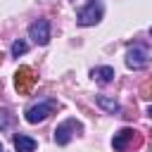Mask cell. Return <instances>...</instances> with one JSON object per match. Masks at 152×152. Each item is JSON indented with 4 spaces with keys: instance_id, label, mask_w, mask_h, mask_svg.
<instances>
[{
    "instance_id": "8fae6325",
    "label": "cell",
    "mask_w": 152,
    "mask_h": 152,
    "mask_svg": "<svg viewBox=\"0 0 152 152\" xmlns=\"http://www.w3.org/2000/svg\"><path fill=\"white\" fill-rule=\"evenodd\" d=\"M26 50H28V45H26L24 40H14V43H12V50H10V52H12V57H19V55H24Z\"/></svg>"
},
{
    "instance_id": "3957f363",
    "label": "cell",
    "mask_w": 152,
    "mask_h": 152,
    "mask_svg": "<svg viewBox=\"0 0 152 152\" xmlns=\"http://www.w3.org/2000/svg\"><path fill=\"white\" fill-rule=\"evenodd\" d=\"M126 66L133 71H140L147 66V48L145 45H133L126 52Z\"/></svg>"
},
{
    "instance_id": "5b68a950",
    "label": "cell",
    "mask_w": 152,
    "mask_h": 152,
    "mask_svg": "<svg viewBox=\"0 0 152 152\" xmlns=\"http://www.w3.org/2000/svg\"><path fill=\"white\" fill-rule=\"evenodd\" d=\"M33 83H36V76H33L31 66H19L17 74H14V88H17L21 95H28L31 88H33Z\"/></svg>"
},
{
    "instance_id": "7c38bea8",
    "label": "cell",
    "mask_w": 152,
    "mask_h": 152,
    "mask_svg": "<svg viewBox=\"0 0 152 152\" xmlns=\"http://www.w3.org/2000/svg\"><path fill=\"white\" fill-rule=\"evenodd\" d=\"M10 124H12V114H10V109H0V131L7 128Z\"/></svg>"
},
{
    "instance_id": "9a60e30c",
    "label": "cell",
    "mask_w": 152,
    "mask_h": 152,
    "mask_svg": "<svg viewBox=\"0 0 152 152\" xmlns=\"http://www.w3.org/2000/svg\"><path fill=\"white\" fill-rule=\"evenodd\" d=\"M2 150H5V147H2V142H0V152H2Z\"/></svg>"
},
{
    "instance_id": "6da1fadb",
    "label": "cell",
    "mask_w": 152,
    "mask_h": 152,
    "mask_svg": "<svg viewBox=\"0 0 152 152\" xmlns=\"http://www.w3.org/2000/svg\"><path fill=\"white\" fill-rule=\"evenodd\" d=\"M140 142H142V138H140L133 128H121V131L114 133V138H112V147H114V152H124V150H128V145L140 147Z\"/></svg>"
},
{
    "instance_id": "30bf717a",
    "label": "cell",
    "mask_w": 152,
    "mask_h": 152,
    "mask_svg": "<svg viewBox=\"0 0 152 152\" xmlns=\"http://www.w3.org/2000/svg\"><path fill=\"white\" fill-rule=\"evenodd\" d=\"M95 104H97L100 109H104L107 114H119V112H121V104H119L116 100L107 97V95H97V97H95Z\"/></svg>"
},
{
    "instance_id": "4fadbf2b",
    "label": "cell",
    "mask_w": 152,
    "mask_h": 152,
    "mask_svg": "<svg viewBox=\"0 0 152 152\" xmlns=\"http://www.w3.org/2000/svg\"><path fill=\"white\" fill-rule=\"evenodd\" d=\"M140 97H142V100H150V83H145V86L140 88Z\"/></svg>"
},
{
    "instance_id": "277c9868",
    "label": "cell",
    "mask_w": 152,
    "mask_h": 152,
    "mask_svg": "<svg viewBox=\"0 0 152 152\" xmlns=\"http://www.w3.org/2000/svg\"><path fill=\"white\" fill-rule=\"evenodd\" d=\"M55 102L52 100H48V102H38V104H33V107H28L26 109V121L28 124H40V121H45L52 112H55Z\"/></svg>"
},
{
    "instance_id": "ba28073f",
    "label": "cell",
    "mask_w": 152,
    "mask_h": 152,
    "mask_svg": "<svg viewBox=\"0 0 152 152\" xmlns=\"http://www.w3.org/2000/svg\"><path fill=\"white\" fill-rule=\"evenodd\" d=\"M36 147H38V142H36L33 138H28V135H24V133L14 135V150H17V152H36Z\"/></svg>"
},
{
    "instance_id": "7a4b0ae2",
    "label": "cell",
    "mask_w": 152,
    "mask_h": 152,
    "mask_svg": "<svg viewBox=\"0 0 152 152\" xmlns=\"http://www.w3.org/2000/svg\"><path fill=\"white\" fill-rule=\"evenodd\" d=\"M76 19H78L81 26H93V24H97V21L102 19V5H100V2H88L86 7L78 10Z\"/></svg>"
},
{
    "instance_id": "52a82bcc",
    "label": "cell",
    "mask_w": 152,
    "mask_h": 152,
    "mask_svg": "<svg viewBox=\"0 0 152 152\" xmlns=\"http://www.w3.org/2000/svg\"><path fill=\"white\" fill-rule=\"evenodd\" d=\"M28 36L33 38V43L38 45H48L50 43V21L48 19H38L28 26Z\"/></svg>"
},
{
    "instance_id": "2e32d148",
    "label": "cell",
    "mask_w": 152,
    "mask_h": 152,
    "mask_svg": "<svg viewBox=\"0 0 152 152\" xmlns=\"http://www.w3.org/2000/svg\"><path fill=\"white\" fill-rule=\"evenodd\" d=\"M2 152H5V150H2Z\"/></svg>"
},
{
    "instance_id": "9c48e42d",
    "label": "cell",
    "mask_w": 152,
    "mask_h": 152,
    "mask_svg": "<svg viewBox=\"0 0 152 152\" xmlns=\"http://www.w3.org/2000/svg\"><path fill=\"white\" fill-rule=\"evenodd\" d=\"M90 76H93L97 83H102V86H104V83H112L116 74H114V69H112V66H95V69L90 71Z\"/></svg>"
},
{
    "instance_id": "8992f818",
    "label": "cell",
    "mask_w": 152,
    "mask_h": 152,
    "mask_svg": "<svg viewBox=\"0 0 152 152\" xmlns=\"http://www.w3.org/2000/svg\"><path fill=\"white\" fill-rule=\"evenodd\" d=\"M76 131H81V124H78L76 119H66L64 124H59V126L55 128V142H57V145H69V140L74 138Z\"/></svg>"
},
{
    "instance_id": "5bb4252c",
    "label": "cell",
    "mask_w": 152,
    "mask_h": 152,
    "mask_svg": "<svg viewBox=\"0 0 152 152\" xmlns=\"http://www.w3.org/2000/svg\"><path fill=\"white\" fill-rule=\"evenodd\" d=\"M2 57H5V55H2V52H0V64H2Z\"/></svg>"
}]
</instances>
